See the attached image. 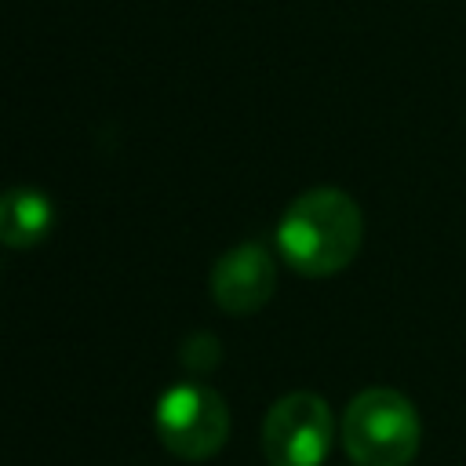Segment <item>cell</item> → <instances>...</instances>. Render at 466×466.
<instances>
[{"instance_id": "6da1fadb", "label": "cell", "mask_w": 466, "mask_h": 466, "mask_svg": "<svg viewBox=\"0 0 466 466\" xmlns=\"http://www.w3.org/2000/svg\"><path fill=\"white\" fill-rule=\"evenodd\" d=\"M364 240V215L357 200L335 186L299 193L277 226L280 258L302 277H331L346 269Z\"/></svg>"}, {"instance_id": "7a4b0ae2", "label": "cell", "mask_w": 466, "mask_h": 466, "mask_svg": "<svg viewBox=\"0 0 466 466\" xmlns=\"http://www.w3.org/2000/svg\"><path fill=\"white\" fill-rule=\"evenodd\" d=\"M419 411L400 390L368 386L346 404L342 448L353 466H408L419 451Z\"/></svg>"}, {"instance_id": "3957f363", "label": "cell", "mask_w": 466, "mask_h": 466, "mask_svg": "<svg viewBox=\"0 0 466 466\" xmlns=\"http://www.w3.org/2000/svg\"><path fill=\"white\" fill-rule=\"evenodd\" d=\"M157 437L178 459H211L229 437V408L211 386L178 382L157 400Z\"/></svg>"}, {"instance_id": "277c9868", "label": "cell", "mask_w": 466, "mask_h": 466, "mask_svg": "<svg viewBox=\"0 0 466 466\" xmlns=\"http://www.w3.org/2000/svg\"><path fill=\"white\" fill-rule=\"evenodd\" d=\"M331 437V408L309 390L284 393L262 422V451L269 466H320Z\"/></svg>"}, {"instance_id": "5b68a950", "label": "cell", "mask_w": 466, "mask_h": 466, "mask_svg": "<svg viewBox=\"0 0 466 466\" xmlns=\"http://www.w3.org/2000/svg\"><path fill=\"white\" fill-rule=\"evenodd\" d=\"M273 288H277V262L255 240L229 248L211 269V295L218 309L237 317L262 309L273 299Z\"/></svg>"}, {"instance_id": "8992f818", "label": "cell", "mask_w": 466, "mask_h": 466, "mask_svg": "<svg viewBox=\"0 0 466 466\" xmlns=\"http://www.w3.org/2000/svg\"><path fill=\"white\" fill-rule=\"evenodd\" d=\"M55 226V204L36 186H11L0 193V244L15 251L36 248Z\"/></svg>"}, {"instance_id": "52a82bcc", "label": "cell", "mask_w": 466, "mask_h": 466, "mask_svg": "<svg viewBox=\"0 0 466 466\" xmlns=\"http://www.w3.org/2000/svg\"><path fill=\"white\" fill-rule=\"evenodd\" d=\"M218 360H222V346L211 331H193L182 342V364L189 371H211V368H218Z\"/></svg>"}]
</instances>
